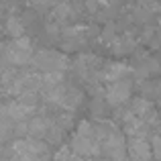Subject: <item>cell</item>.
Listing matches in <instances>:
<instances>
[{"label": "cell", "instance_id": "8", "mask_svg": "<svg viewBox=\"0 0 161 161\" xmlns=\"http://www.w3.org/2000/svg\"><path fill=\"white\" fill-rule=\"evenodd\" d=\"M6 33L14 39V37H23V33H25V20L23 19H19V16H14V14H10L6 19Z\"/></svg>", "mask_w": 161, "mask_h": 161}, {"label": "cell", "instance_id": "4", "mask_svg": "<svg viewBox=\"0 0 161 161\" xmlns=\"http://www.w3.org/2000/svg\"><path fill=\"white\" fill-rule=\"evenodd\" d=\"M133 92V82L130 80H116V82H108L106 86V100L110 106H120L122 102L130 98Z\"/></svg>", "mask_w": 161, "mask_h": 161}, {"label": "cell", "instance_id": "2", "mask_svg": "<svg viewBox=\"0 0 161 161\" xmlns=\"http://www.w3.org/2000/svg\"><path fill=\"white\" fill-rule=\"evenodd\" d=\"M4 61H8L10 65H25V63L33 61V55H35V47H33V41L29 37H14L10 43H6L4 47H0Z\"/></svg>", "mask_w": 161, "mask_h": 161}, {"label": "cell", "instance_id": "7", "mask_svg": "<svg viewBox=\"0 0 161 161\" xmlns=\"http://www.w3.org/2000/svg\"><path fill=\"white\" fill-rule=\"evenodd\" d=\"M130 110H133V114H137L139 118H143V120L149 122V125H153V122L157 120V110H155V106L145 98H135L133 102H130Z\"/></svg>", "mask_w": 161, "mask_h": 161}, {"label": "cell", "instance_id": "1", "mask_svg": "<svg viewBox=\"0 0 161 161\" xmlns=\"http://www.w3.org/2000/svg\"><path fill=\"white\" fill-rule=\"evenodd\" d=\"M71 149L82 157H98L100 155V143L96 137V125L88 120H82L71 137Z\"/></svg>", "mask_w": 161, "mask_h": 161}, {"label": "cell", "instance_id": "6", "mask_svg": "<svg viewBox=\"0 0 161 161\" xmlns=\"http://www.w3.org/2000/svg\"><path fill=\"white\" fill-rule=\"evenodd\" d=\"M130 74H135L133 67H129L126 63H120V61H112V63H106L104 69L100 71V78L104 82H116V80H125L129 78Z\"/></svg>", "mask_w": 161, "mask_h": 161}, {"label": "cell", "instance_id": "11", "mask_svg": "<svg viewBox=\"0 0 161 161\" xmlns=\"http://www.w3.org/2000/svg\"><path fill=\"white\" fill-rule=\"evenodd\" d=\"M157 104H159V108H161V96H159V98H157Z\"/></svg>", "mask_w": 161, "mask_h": 161}, {"label": "cell", "instance_id": "10", "mask_svg": "<svg viewBox=\"0 0 161 161\" xmlns=\"http://www.w3.org/2000/svg\"><path fill=\"white\" fill-rule=\"evenodd\" d=\"M71 161H84V157H82V155H78V153H75V155H74V159H71Z\"/></svg>", "mask_w": 161, "mask_h": 161}, {"label": "cell", "instance_id": "3", "mask_svg": "<svg viewBox=\"0 0 161 161\" xmlns=\"http://www.w3.org/2000/svg\"><path fill=\"white\" fill-rule=\"evenodd\" d=\"M33 65L43 71H63L67 67V57L61 55L59 51L41 49V51H37L33 55Z\"/></svg>", "mask_w": 161, "mask_h": 161}, {"label": "cell", "instance_id": "9", "mask_svg": "<svg viewBox=\"0 0 161 161\" xmlns=\"http://www.w3.org/2000/svg\"><path fill=\"white\" fill-rule=\"evenodd\" d=\"M151 145H153V155L155 159L161 161V133H155L153 139H151Z\"/></svg>", "mask_w": 161, "mask_h": 161}, {"label": "cell", "instance_id": "5", "mask_svg": "<svg viewBox=\"0 0 161 161\" xmlns=\"http://www.w3.org/2000/svg\"><path fill=\"white\" fill-rule=\"evenodd\" d=\"M126 153L133 161H149L153 155V145L147 137H129L126 139Z\"/></svg>", "mask_w": 161, "mask_h": 161}]
</instances>
